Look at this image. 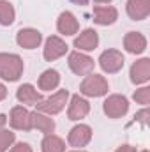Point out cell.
Wrapping results in <instances>:
<instances>
[{
    "label": "cell",
    "instance_id": "1",
    "mask_svg": "<svg viewBox=\"0 0 150 152\" xmlns=\"http://www.w3.org/2000/svg\"><path fill=\"white\" fill-rule=\"evenodd\" d=\"M23 73V60L12 53H0V76L7 81H16Z\"/></svg>",
    "mask_w": 150,
    "mask_h": 152
},
{
    "label": "cell",
    "instance_id": "2",
    "mask_svg": "<svg viewBox=\"0 0 150 152\" xmlns=\"http://www.w3.org/2000/svg\"><path fill=\"white\" fill-rule=\"evenodd\" d=\"M79 92L90 97H99L108 92V81L101 75H90L87 76L79 87Z\"/></svg>",
    "mask_w": 150,
    "mask_h": 152
},
{
    "label": "cell",
    "instance_id": "3",
    "mask_svg": "<svg viewBox=\"0 0 150 152\" xmlns=\"http://www.w3.org/2000/svg\"><path fill=\"white\" fill-rule=\"evenodd\" d=\"M67 97H69V92H67V90H58V92L53 94L51 97L41 99L36 106H37L39 112L55 115V113H58V112L64 110V106H66V103H67Z\"/></svg>",
    "mask_w": 150,
    "mask_h": 152
},
{
    "label": "cell",
    "instance_id": "4",
    "mask_svg": "<svg viewBox=\"0 0 150 152\" xmlns=\"http://www.w3.org/2000/svg\"><path fill=\"white\" fill-rule=\"evenodd\" d=\"M127 110H129V103L124 96L115 94V96H110L104 101V113L110 118H118V117L127 113Z\"/></svg>",
    "mask_w": 150,
    "mask_h": 152
},
{
    "label": "cell",
    "instance_id": "5",
    "mask_svg": "<svg viewBox=\"0 0 150 152\" xmlns=\"http://www.w3.org/2000/svg\"><path fill=\"white\" fill-rule=\"evenodd\" d=\"M69 67L79 76L90 75L92 69H94V60H92L90 57L79 53V51H73V53L69 55Z\"/></svg>",
    "mask_w": 150,
    "mask_h": 152
},
{
    "label": "cell",
    "instance_id": "6",
    "mask_svg": "<svg viewBox=\"0 0 150 152\" xmlns=\"http://www.w3.org/2000/svg\"><path fill=\"white\" fill-rule=\"evenodd\" d=\"M99 66L106 73H118L124 66V57L117 50H108L99 57Z\"/></svg>",
    "mask_w": 150,
    "mask_h": 152
},
{
    "label": "cell",
    "instance_id": "7",
    "mask_svg": "<svg viewBox=\"0 0 150 152\" xmlns=\"http://www.w3.org/2000/svg\"><path fill=\"white\" fill-rule=\"evenodd\" d=\"M11 126L20 131H30L32 129V113L23 106H14L11 112Z\"/></svg>",
    "mask_w": 150,
    "mask_h": 152
},
{
    "label": "cell",
    "instance_id": "8",
    "mask_svg": "<svg viewBox=\"0 0 150 152\" xmlns=\"http://www.w3.org/2000/svg\"><path fill=\"white\" fill-rule=\"evenodd\" d=\"M66 51H67V44L60 37L51 36V37L46 41V46H44V58L46 60H57Z\"/></svg>",
    "mask_w": 150,
    "mask_h": 152
},
{
    "label": "cell",
    "instance_id": "9",
    "mask_svg": "<svg viewBox=\"0 0 150 152\" xmlns=\"http://www.w3.org/2000/svg\"><path fill=\"white\" fill-rule=\"evenodd\" d=\"M18 44L21 48H27V50H32V48H37L42 41V36L41 32L36 30V28H23L18 32Z\"/></svg>",
    "mask_w": 150,
    "mask_h": 152
},
{
    "label": "cell",
    "instance_id": "10",
    "mask_svg": "<svg viewBox=\"0 0 150 152\" xmlns=\"http://www.w3.org/2000/svg\"><path fill=\"white\" fill-rule=\"evenodd\" d=\"M90 138H92V129L88 126H83V124L73 127L69 133V143L73 147H85L90 142Z\"/></svg>",
    "mask_w": 150,
    "mask_h": 152
},
{
    "label": "cell",
    "instance_id": "11",
    "mask_svg": "<svg viewBox=\"0 0 150 152\" xmlns=\"http://www.w3.org/2000/svg\"><path fill=\"white\" fill-rule=\"evenodd\" d=\"M150 12V0H127V14L140 21L145 20Z\"/></svg>",
    "mask_w": 150,
    "mask_h": 152
},
{
    "label": "cell",
    "instance_id": "12",
    "mask_svg": "<svg viewBox=\"0 0 150 152\" xmlns=\"http://www.w3.org/2000/svg\"><path fill=\"white\" fill-rule=\"evenodd\" d=\"M88 110H90V104H88L87 99H83V97H79V96H73L67 115H69L71 120H79V118L87 117Z\"/></svg>",
    "mask_w": 150,
    "mask_h": 152
},
{
    "label": "cell",
    "instance_id": "13",
    "mask_svg": "<svg viewBox=\"0 0 150 152\" xmlns=\"http://www.w3.org/2000/svg\"><path fill=\"white\" fill-rule=\"evenodd\" d=\"M149 78H150V60L149 58H141V60L133 64V67H131V80H133V83H145Z\"/></svg>",
    "mask_w": 150,
    "mask_h": 152
},
{
    "label": "cell",
    "instance_id": "14",
    "mask_svg": "<svg viewBox=\"0 0 150 152\" xmlns=\"http://www.w3.org/2000/svg\"><path fill=\"white\" fill-rule=\"evenodd\" d=\"M97 42H99L97 32H95V30H92V28L83 30V32L74 39V46H76V48H79V50H85V51L94 50V48L97 46Z\"/></svg>",
    "mask_w": 150,
    "mask_h": 152
},
{
    "label": "cell",
    "instance_id": "15",
    "mask_svg": "<svg viewBox=\"0 0 150 152\" xmlns=\"http://www.w3.org/2000/svg\"><path fill=\"white\" fill-rule=\"evenodd\" d=\"M124 46L129 53H141L147 48V39L140 32H129L124 39Z\"/></svg>",
    "mask_w": 150,
    "mask_h": 152
},
{
    "label": "cell",
    "instance_id": "16",
    "mask_svg": "<svg viewBox=\"0 0 150 152\" xmlns=\"http://www.w3.org/2000/svg\"><path fill=\"white\" fill-rule=\"evenodd\" d=\"M16 97H18V101H21L23 104H37L39 101L42 99L41 94H39L32 85H28V83H25V85H21V87L18 88Z\"/></svg>",
    "mask_w": 150,
    "mask_h": 152
},
{
    "label": "cell",
    "instance_id": "17",
    "mask_svg": "<svg viewBox=\"0 0 150 152\" xmlns=\"http://www.w3.org/2000/svg\"><path fill=\"white\" fill-rule=\"evenodd\" d=\"M117 9L115 7H94V21L99 25H111L117 20Z\"/></svg>",
    "mask_w": 150,
    "mask_h": 152
},
{
    "label": "cell",
    "instance_id": "18",
    "mask_svg": "<svg viewBox=\"0 0 150 152\" xmlns=\"http://www.w3.org/2000/svg\"><path fill=\"white\" fill-rule=\"evenodd\" d=\"M57 27H58V30H60L62 34H66V36H73V34H76V32H78V28H79L78 20H76L71 12H67V11L60 14Z\"/></svg>",
    "mask_w": 150,
    "mask_h": 152
},
{
    "label": "cell",
    "instance_id": "19",
    "mask_svg": "<svg viewBox=\"0 0 150 152\" xmlns=\"http://www.w3.org/2000/svg\"><path fill=\"white\" fill-rule=\"evenodd\" d=\"M30 113H32V127H37L41 133H46V134L53 133V129H55L53 118H50L42 113H37V112H30Z\"/></svg>",
    "mask_w": 150,
    "mask_h": 152
},
{
    "label": "cell",
    "instance_id": "20",
    "mask_svg": "<svg viewBox=\"0 0 150 152\" xmlns=\"http://www.w3.org/2000/svg\"><path fill=\"white\" fill-rule=\"evenodd\" d=\"M58 83H60V75L55 69L44 71L39 78V88L41 90H53V88L58 87Z\"/></svg>",
    "mask_w": 150,
    "mask_h": 152
},
{
    "label": "cell",
    "instance_id": "21",
    "mask_svg": "<svg viewBox=\"0 0 150 152\" xmlns=\"http://www.w3.org/2000/svg\"><path fill=\"white\" fill-rule=\"evenodd\" d=\"M66 151V143L62 142V138L55 136V134H46L42 140V152H64Z\"/></svg>",
    "mask_w": 150,
    "mask_h": 152
},
{
    "label": "cell",
    "instance_id": "22",
    "mask_svg": "<svg viewBox=\"0 0 150 152\" xmlns=\"http://www.w3.org/2000/svg\"><path fill=\"white\" fill-rule=\"evenodd\" d=\"M14 21V9L7 0H0V23L11 25Z\"/></svg>",
    "mask_w": 150,
    "mask_h": 152
},
{
    "label": "cell",
    "instance_id": "23",
    "mask_svg": "<svg viewBox=\"0 0 150 152\" xmlns=\"http://www.w3.org/2000/svg\"><path fill=\"white\" fill-rule=\"evenodd\" d=\"M14 133H11V131H5L4 127L0 129V152H4L7 147H11L12 145V142H14Z\"/></svg>",
    "mask_w": 150,
    "mask_h": 152
},
{
    "label": "cell",
    "instance_id": "24",
    "mask_svg": "<svg viewBox=\"0 0 150 152\" xmlns=\"http://www.w3.org/2000/svg\"><path fill=\"white\" fill-rule=\"evenodd\" d=\"M134 99L138 103H141V104H149L150 103V88L149 87H143V88L136 90L134 92Z\"/></svg>",
    "mask_w": 150,
    "mask_h": 152
},
{
    "label": "cell",
    "instance_id": "25",
    "mask_svg": "<svg viewBox=\"0 0 150 152\" xmlns=\"http://www.w3.org/2000/svg\"><path fill=\"white\" fill-rule=\"evenodd\" d=\"M149 115H150V113H149V108H145V110L138 112L134 118H136V120H138V122H140L141 126H147V122H149Z\"/></svg>",
    "mask_w": 150,
    "mask_h": 152
},
{
    "label": "cell",
    "instance_id": "26",
    "mask_svg": "<svg viewBox=\"0 0 150 152\" xmlns=\"http://www.w3.org/2000/svg\"><path fill=\"white\" fill-rule=\"evenodd\" d=\"M11 152H32V149H30L28 143H18V145L12 147V151Z\"/></svg>",
    "mask_w": 150,
    "mask_h": 152
},
{
    "label": "cell",
    "instance_id": "27",
    "mask_svg": "<svg viewBox=\"0 0 150 152\" xmlns=\"http://www.w3.org/2000/svg\"><path fill=\"white\" fill-rule=\"evenodd\" d=\"M115 152H136L134 147H131V145H122L120 149H117Z\"/></svg>",
    "mask_w": 150,
    "mask_h": 152
},
{
    "label": "cell",
    "instance_id": "28",
    "mask_svg": "<svg viewBox=\"0 0 150 152\" xmlns=\"http://www.w3.org/2000/svg\"><path fill=\"white\" fill-rule=\"evenodd\" d=\"M5 96H7V88L0 83V101H2V99H5Z\"/></svg>",
    "mask_w": 150,
    "mask_h": 152
},
{
    "label": "cell",
    "instance_id": "29",
    "mask_svg": "<svg viewBox=\"0 0 150 152\" xmlns=\"http://www.w3.org/2000/svg\"><path fill=\"white\" fill-rule=\"evenodd\" d=\"M5 122H7V117H5V115H0V129L5 126Z\"/></svg>",
    "mask_w": 150,
    "mask_h": 152
},
{
    "label": "cell",
    "instance_id": "30",
    "mask_svg": "<svg viewBox=\"0 0 150 152\" xmlns=\"http://www.w3.org/2000/svg\"><path fill=\"white\" fill-rule=\"evenodd\" d=\"M71 2H74V4H79V5H87V4H88V0H71Z\"/></svg>",
    "mask_w": 150,
    "mask_h": 152
},
{
    "label": "cell",
    "instance_id": "31",
    "mask_svg": "<svg viewBox=\"0 0 150 152\" xmlns=\"http://www.w3.org/2000/svg\"><path fill=\"white\" fill-rule=\"evenodd\" d=\"M95 2H101L103 4V2H111V0H95Z\"/></svg>",
    "mask_w": 150,
    "mask_h": 152
},
{
    "label": "cell",
    "instance_id": "32",
    "mask_svg": "<svg viewBox=\"0 0 150 152\" xmlns=\"http://www.w3.org/2000/svg\"><path fill=\"white\" fill-rule=\"evenodd\" d=\"M74 152H81V151H74Z\"/></svg>",
    "mask_w": 150,
    "mask_h": 152
},
{
    "label": "cell",
    "instance_id": "33",
    "mask_svg": "<svg viewBox=\"0 0 150 152\" xmlns=\"http://www.w3.org/2000/svg\"><path fill=\"white\" fill-rule=\"evenodd\" d=\"M143 152H149V151H143Z\"/></svg>",
    "mask_w": 150,
    "mask_h": 152
}]
</instances>
